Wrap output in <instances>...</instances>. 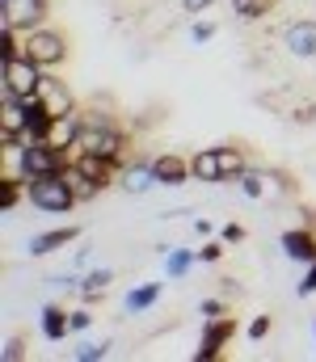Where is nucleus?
I'll use <instances>...</instances> for the list:
<instances>
[{
  "label": "nucleus",
  "instance_id": "f257e3e1",
  "mask_svg": "<svg viewBox=\"0 0 316 362\" xmlns=\"http://www.w3.org/2000/svg\"><path fill=\"white\" fill-rule=\"evenodd\" d=\"M13 160H17V173L25 181H38V177H59V173H68L72 152H68V148H55L51 139H30V144H21V152H17Z\"/></svg>",
  "mask_w": 316,
  "mask_h": 362
},
{
  "label": "nucleus",
  "instance_id": "f03ea898",
  "mask_svg": "<svg viewBox=\"0 0 316 362\" xmlns=\"http://www.w3.org/2000/svg\"><path fill=\"white\" fill-rule=\"evenodd\" d=\"M21 47H25V59H34L42 72H55V68H64L68 64V34L64 30H55V25H38V30H25V38H21Z\"/></svg>",
  "mask_w": 316,
  "mask_h": 362
},
{
  "label": "nucleus",
  "instance_id": "7ed1b4c3",
  "mask_svg": "<svg viewBox=\"0 0 316 362\" xmlns=\"http://www.w3.org/2000/svg\"><path fill=\"white\" fill-rule=\"evenodd\" d=\"M30 202H34L42 215H68V211L76 206V194H72L68 177L59 173V177H38V181H30Z\"/></svg>",
  "mask_w": 316,
  "mask_h": 362
},
{
  "label": "nucleus",
  "instance_id": "20e7f679",
  "mask_svg": "<svg viewBox=\"0 0 316 362\" xmlns=\"http://www.w3.org/2000/svg\"><path fill=\"white\" fill-rule=\"evenodd\" d=\"M42 68L34 64V59H25V55H17V59H8V64H0V89L17 93L21 101H30V97H38V85H42Z\"/></svg>",
  "mask_w": 316,
  "mask_h": 362
},
{
  "label": "nucleus",
  "instance_id": "39448f33",
  "mask_svg": "<svg viewBox=\"0 0 316 362\" xmlns=\"http://www.w3.org/2000/svg\"><path fill=\"white\" fill-rule=\"evenodd\" d=\"M232 337H236V320H232V312H228V316H207L194 362H215L223 350H228V341H232Z\"/></svg>",
  "mask_w": 316,
  "mask_h": 362
},
{
  "label": "nucleus",
  "instance_id": "423d86ee",
  "mask_svg": "<svg viewBox=\"0 0 316 362\" xmlns=\"http://www.w3.org/2000/svg\"><path fill=\"white\" fill-rule=\"evenodd\" d=\"M47 13H51V0H0V21L17 25L21 34L47 25Z\"/></svg>",
  "mask_w": 316,
  "mask_h": 362
},
{
  "label": "nucleus",
  "instance_id": "0eeeda50",
  "mask_svg": "<svg viewBox=\"0 0 316 362\" xmlns=\"http://www.w3.org/2000/svg\"><path fill=\"white\" fill-rule=\"evenodd\" d=\"M72 169L89 181L98 194H102V189H110V185L118 181V173H122L114 160H105V156H89V152H72Z\"/></svg>",
  "mask_w": 316,
  "mask_h": 362
},
{
  "label": "nucleus",
  "instance_id": "6e6552de",
  "mask_svg": "<svg viewBox=\"0 0 316 362\" xmlns=\"http://www.w3.org/2000/svg\"><path fill=\"white\" fill-rule=\"evenodd\" d=\"M38 101H42L55 118H68V114L81 110V105H76V93L68 89L59 76H42V85H38Z\"/></svg>",
  "mask_w": 316,
  "mask_h": 362
},
{
  "label": "nucleus",
  "instance_id": "1a4fd4ad",
  "mask_svg": "<svg viewBox=\"0 0 316 362\" xmlns=\"http://www.w3.org/2000/svg\"><path fill=\"white\" fill-rule=\"evenodd\" d=\"M279 245H283V253L291 257V262H300V266H312L316 262V232L304 223V228H291V232H283L279 236Z\"/></svg>",
  "mask_w": 316,
  "mask_h": 362
},
{
  "label": "nucleus",
  "instance_id": "9d476101",
  "mask_svg": "<svg viewBox=\"0 0 316 362\" xmlns=\"http://www.w3.org/2000/svg\"><path fill=\"white\" fill-rule=\"evenodd\" d=\"M152 173H156L160 185H186V181L194 177L190 173V156H177V152H160L152 160Z\"/></svg>",
  "mask_w": 316,
  "mask_h": 362
},
{
  "label": "nucleus",
  "instance_id": "9b49d317",
  "mask_svg": "<svg viewBox=\"0 0 316 362\" xmlns=\"http://www.w3.org/2000/svg\"><path fill=\"white\" fill-rule=\"evenodd\" d=\"M72 240H81V228H51V232H38L34 240H30V257H51V253H59V249H68Z\"/></svg>",
  "mask_w": 316,
  "mask_h": 362
},
{
  "label": "nucleus",
  "instance_id": "f8f14e48",
  "mask_svg": "<svg viewBox=\"0 0 316 362\" xmlns=\"http://www.w3.org/2000/svg\"><path fill=\"white\" fill-rule=\"evenodd\" d=\"M118 185L127 189V194H148L152 185H160L156 173H152V160H144V156H131V165L118 173Z\"/></svg>",
  "mask_w": 316,
  "mask_h": 362
},
{
  "label": "nucleus",
  "instance_id": "ddd939ff",
  "mask_svg": "<svg viewBox=\"0 0 316 362\" xmlns=\"http://www.w3.org/2000/svg\"><path fill=\"white\" fill-rule=\"evenodd\" d=\"M283 42L295 59H316V21H291Z\"/></svg>",
  "mask_w": 316,
  "mask_h": 362
},
{
  "label": "nucleus",
  "instance_id": "4468645a",
  "mask_svg": "<svg viewBox=\"0 0 316 362\" xmlns=\"http://www.w3.org/2000/svg\"><path fill=\"white\" fill-rule=\"evenodd\" d=\"M51 127H55V114H51L38 97H30V101H25V144H30V139H47Z\"/></svg>",
  "mask_w": 316,
  "mask_h": 362
},
{
  "label": "nucleus",
  "instance_id": "2eb2a0df",
  "mask_svg": "<svg viewBox=\"0 0 316 362\" xmlns=\"http://www.w3.org/2000/svg\"><path fill=\"white\" fill-rule=\"evenodd\" d=\"M219 181H240V173L249 169V152L240 144H219Z\"/></svg>",
  "mask_w": 316,
  "mask_h": 362
},
{
  "label": "nucleus",
  "instance_id": "dca6fc26",
  "mask_svg": "<svg viewBox=\"0 0 316 362\" xmlns=\"http://www.w3.org/2000/svg\"><path fill=\"white\" fill-rule=\"evenodd\" d=\"M21 198H30V181L21 173H0V211L13 215L21 206Z\"/></svg>",
  "mask_w": 316,
  "mask_h": 362
},
{
  "label": "nucleus",
  "instance_id": "f3484780",
  "mask_svg": "<svg viewBox=\"0 0 316 362\" xmlns=\"http://www.w3.org/2000/svg\"><path fill=\"white\" fill-rule=\"evenodd\" d=\"M72 333V312H64L59 303H47L42 308V337L47 341H64Z\"/></svg>",
  "mask_w": 316,
  "mask_h": 362
},
{
  "label": "nucleus",
  "instance_id": "a211bd4d",
  "mask_svg": "<svg viewBox=\"0 0 316 362\" xmlns=\"http://www.w3.org/2000/svg\"><path fill=\"white\" fill-rule=\"evenodd\" d=\"M160 291H165V282H144V286H135V291H127V299H122V308L131 312V316H139V312H148L156 299H160Z\"/></svg>",
  "mask_w": 316,
  "mask_h": 362
},
{
  "label": "nucleus",
  "instance_id": "6ab92c4d",
  "mask_svg": "<svg viewBox=\"0 0 316 362\" xmlns=\"http://www.w3.org/2000/svg\"><path fill=\"white\" fill-rule=\"evenodd\" d=\"M190 173L194 181H207V185H219V152L215 148H203L190 156Z\"/></svg>",
  "mask_w": 316,
  "mask_h": 362
},
{
  "label": "nucleus",
  "instance_id": "aec40b11",
  "mask_svg": "<svg viewBox=\"0 0 316 362\" xmlns=\"http://www.w3.org/2000/svg\"><path fill=\"white\" fill-rule=\"evenodd\" d=\"M76 135H81V110L68 114V118H55V127H51L47 139H51L55 148H68V152H72V148H76Z\"/></svg>",
  "mask_w": 316,
  "mask_h": 362
},
{
  "label": "nucleus",
  "instance_id": "412c9836",
  "mask_svg": "<svg viewBox=\"0 0 316 362\" xmlns=\"http://www.w3.org/2000/svg\"><path fill=\"white\" fill-rule=\"evenodd\" d=\"M110 282H114V270H89L85 278H81V286H76V291H81V299H89V303H93V299H102L105 291H110Z\"/></svg>",
  "mask_w": 316,
  "mask_h": 362
},
{
  "label": "nucleus",
  "instance_id": "4be33fe9",
  "mask_svg": "<svg viewBox=\"0 0 316 362\" xmlns=\"http://www.w3.org/2000/svg\"><path fill=\"white\" fill-rule=\"evenodd\" d=\"M194 262H199L194 249H165V278H186Z\"/></svg>",
  "mask_w": 316,
  "mask_h": 362
},
{
  "label": "nucleus",
  "instance_id": "5701e85b",
  "mask_svg": "<svg viewBox=\"0 0 316 362\" xmlns=\"http://www.w3.org/2000/svg\"><path fill=\"white\" fill-rule=\"evenodd\" d=\"M274 4H279V0H232V13H236L240 21H262V17L274 13Z\"/></svg>",
  "mask_w": 316,
  "mask_h": 362
},
{
  "label": "nucleus",
  "instance_id": "b1692460",
  "mask_svg": "<svg viewBox=\"0 0 316 362\" xmlns=\"http://www.w3.org/2000/svg\"><path fill=\"white\" fill-rule=\"evenodd\" d=\"M240 189H245L249 198H266V189H270L266 169H245V173H240Z\"/></svg>",
  "mask_w": 316,
  "mask_h": 362
},
{
  "label": "nucleus",
  "instance_id": "393cba45",
  "mask_svg": "<svg viewBox=\"0 0 316 362\" xmlns=\"http://www.w3.org/2000/svg\"><path fill=\"white\" fill-rule=\"evenodd\" d=\"M64 177H68V185H72V194H76V202H93V198H98V189H93L89 181L81 177V173H76L72 165H68V173H64Z\"/></svg>",
  "mask_w": 316,
  "mask_h": 362
},
{
  "label": "nucleus",
  "instance_id": "a878e982",
  "mask_svg": "<svg viewBox=\"0 0 316 362\" xmlns=\"http://www.w3.org/2000/svg\"><path fill=\"white\" fill-rule=\"evenodd\" d=\"M25 350H30V346H25V337H17V333H13V337L4 341L0 358H4V362H21V358H25Z\"/></svg>",
  "mask_w": 316,
  "mask_h": 362
},
{
  "label": "nucleus",
  "instance_id": "bb28decb",
  "mask_svg": "<svg viewBox=\"0 0 316 362\" xmlns=\"http://www.w3.org/2000/svg\"><path fill=\"white\" fill-rule=\"evenodd\" d=\"M105 354H110V341H102V346H76V350H72L76 362H98V358H105Z\"/></svg>",
  "mask_w": 316,
  "mask_h": 362
},
{
  "label": "nucleus",
  "instance_id": "cd10ccee",
  "mask_svg": "<svg viewBox=\"0 0 316 362\" xmlns=\"http://www.w3.org/2000/svg\"><path fill=\"white\" fill-rule=\"evenodd\" d=\"M270 329H274V320H270V316H253V320H249V337H253V341H262Z\"/></svg>",
  "mask_w": 316,
  "mask_h": 362
},
{
  "label": "nucleus",
  "instance_id": "c85d7f7f",
  "mask_svg": "<svg viewBox=\"0 0 316 362\" xmlns=\"http://www.w3.org/2000/svg\"><path fill=\"white\" fill-rule=\"evenodd\" d=\"M190 38H194V42H211V38H215V21H194V25H190Z\"/></svg>",
  "mask_w": 316,
  "mask_h": 362
},
{
  "label": "nucleus",
  "instance_id": "c756f323",
  "mask_svg": "<svg viewBox=\"0 0 316 362\" xmlns=\"http://www.w3.org/2000/svg\"><path fill=\"white\" fill-rule=\"evenodd\" d=\"M295 295H304V299H308V295H316V262L308 266V274H304V282L295 286Z\"/></svg>",
  "mask_w": 316,
  "mask_h": 362
},
{
  "label": "nucleus",
  "instance_id": "7c9ffc66",
  "mask_svg": "<svg viewBox=\"0 0 316 362\" xmlns=\"http://www.w3.org/2000/svg\"><path fill=\"white\" fill-rule=\"evenodd\" d=\"M199 312H203V316H228V303H223V299H203Z\"/></svg>",
  "mask_w": 316,
  "mask_h": 362
},
{
  "label": "nucleus",
  "instance_id": "2f4dec72",
  "mask_svg": "<svg viewBox=\"0 0 316 362\" xmlns=\"http://www.w3.org/2000/svg\"><path fill=\"white\" fill-rule=\"evenodd\" d=\"M219 236H223V245H240V240H245V228H240V223H223Z\"/></svg>",
  "mask_w": 316,
  "mask_h": 362
},
{
  "label": "nucleus",
  "instance_id": "473e14b6",
  "mask_svg": "<svg viewBox=\"0 0 316 362\" xmlns=\"http://www.w3.org/2000/svg\"><path fill=\"white\" fill-rule=\"evenodd\" d=\"M219 257H223V245H203L199 249V262H207V266H215Z\"/></svg>",
  "mask_w": 316,
  "mask_h": 362
},
{
  "label": "nucleus",
  "instance_id": "72a5a7b5",
  "mask_svg": "<svg viewBox=\"0 0 316 362\" xmlns=\"http://www.w3.org/2000/svg\"><path fill=\"white\" fill-rule=\"evenodd\" d=\"M89 325H93V312H85V308H81V312H72V333H85Z\"/></svg>",
  "mask_w": 316,
  "mask_h": 362
},
{
  "label": "nucleus",
  "instance_id": "f704fd0d",
  "mask_svg": "<svg viewBox=\"0 0 316 362\" xmlns=\"http://www.w3.org/2000/svg\"><path fill=\"white\" fill-rule=\"evenodd\" d=\"M211 4H215V0H182V8H186L190 17H194V13H207Z\"/></svg>",
  "mask_w": 316,
  "mask_h": 362
},
{
  "label": "nucleus",
  "instance_id": "c9c22d12",
  "mask_svg": "<svg viewBox=\"0 0 316 362\" xmlns=\"http://www.w3.org/2000/svg\"><path fill=\"white\" fill-rule=\"evenodd\" d=\"M300 215H304V223L316 232V206H300Z\"/></svg>",
  "mask_w": 316,
  "mask_h": 362
},
{
  "label": "nucleus",
  "instance_id": "e433bc0d",
  "mask_svg": "<svg viewBox=\"0 0 316 362\" xmlns=\"http://www.w3.org/2000/svg\"><path fill=\"white\" fill-rule=\"evenodd\" d=\"M304 122H316V105H308V114H300Z\"/></svg>",
  "mask_w": 316,
  "mask_h": 362
},
{
  "label": "nucleus",
  "instance_id": "4c0bfd02",
  "mask_svg": "<svg viewBox=\"0 0 316 362\" xmlns=\"http://www.w3.org/2000/svg\"><path fill=\"white\" fill-rule=\"evenodd\" d=\"M312 329H316V320H312Z\"/></svg>",
  "mask_w": 316,
  "mask_h": 362
}]
</instances>
